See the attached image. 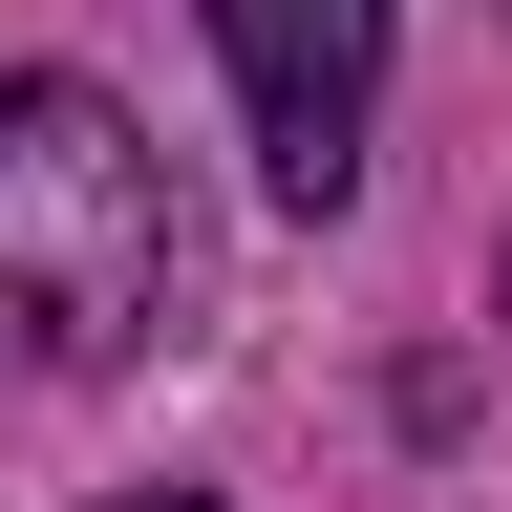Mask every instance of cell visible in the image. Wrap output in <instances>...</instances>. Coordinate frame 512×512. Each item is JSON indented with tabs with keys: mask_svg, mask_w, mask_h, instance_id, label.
<instances>
[{
	"mask_svg": "<svg viewBox=\"0 0 512 512\" xmlns=\"http://www.w3.org/2000/svg\"><path fill=\"white\" fill-rule=\"evenodd\" d=\"M0 320H22L43 363H128L171 320V171H150V128L107 86H64V64L0 86Z\"/></svg>",
	"mask_w": 512,
	"mask_h": 512,
	"instance_id": "1",
	"label": "cell"
},
{
	"mask_svg": "<svg viewBox=\"0 0 512 512\" xmlns=\"http://www.w3.org/2000/svg\"><path fill=\"white\" fill-rule=\"evenodd\" d=\"M214 43H235L278 214H342L363 192V107H384V0H214Z\"/></svg>",
	"mask_w": 512,
	"mask_h": 512,
	"instance_id": "2",
	"label": "cell"
},
{
	"mask_svg": "<svg viewBox=\"0 0 512 512\" xmlns=\"http://www.w3.org/2000/svg\"><path fill=\"white\" fill-rule=\"evenodd\" d=\"M86 512H214V491H86Z\"/></svg>",
	"mask_w": 512,
	"mask_h": 512,
	"instance_id": "3",
	"label": "cell"
}]
</instances>
